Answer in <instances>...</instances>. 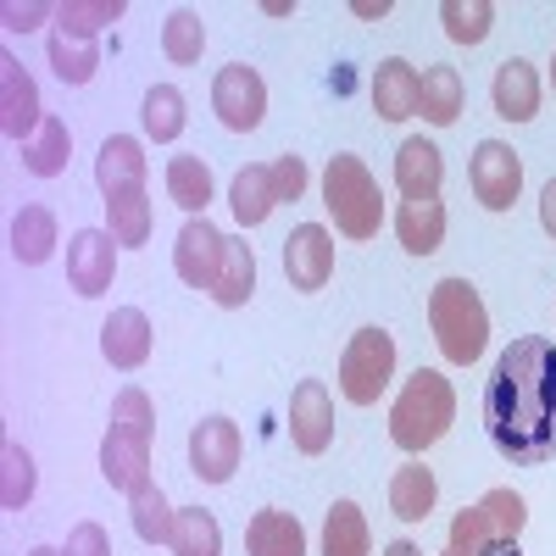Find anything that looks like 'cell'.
Wrapping results in <instances>:
<instances>
[{"mask_svg": "<svg viewBox=\"0 0 556 556\" xmlns=\"http://www.w3.org/2000/svg\"><path fill=\"white\" fill-rule=\"evenodd\" d=\"M228 206H235L240 228H262V223L273 217V206H278V195H273V167H262V162L240 167V173H235V190H228Z\"/></svg>", "mask_w": 556, "mask_h": 556, "instance_id": "44dd1931", "label": "cell"}, {"mask_svg": "<svg viewBox=\"0 0 556 556\" xmlns=\"http://www.w3.org/2000/svg\"><path fill=\"white\" fill-rule=\"evenodd\" d=\"M434 501H440V484H434V473L424 468V462L412 456L406 468H395V479H390V513L401 523H424L434 513Z\"/></svg>", "mask_w": 556, "mask_h": 556, "instance_id": "ffe728a7", "label": "cell"}, {"mask_svg": "<svg viewBox=\"0 0 556 556\" xmlns=\"http://www.w3.org/2000/svg\"><path fill=\"white\" fill-rule=\"evenodd\" d=\"M112 429L117 434H128V440H139V445H151L156 440V406H151V395L146 390H117V401H112Z\"/></svg>", "mask_w": 556, "mask_h": 556, "instance_id": "e575fe53", "label": "cell"}, {"mask_svg": "<svg viewBox=\"0 0 556 556\" xmlns=\"http://www.w3.org/2000/svg\"><path fill=\"white\" fill-rule=\"evenodd\" d=\"M456 417V390L445 374H434V367H417V374L401 384L395 406H390V440L406 451V456H424L434 440H445Z\"/></svg>", "mask_w": 556, "mask_h": 556, "instance_id": "7a4b0ae2", "label": "cell"}, {"mask_svg": "<svg viewBox=\"0 0 556 556\" xmlns=\"http://www.w3.org/2000/svg\"><path fill=\"white\" fill-rule=\"evenodd\" d=\"M112 273H117V240L106 228H78L67 240V285L84 301H96V295L112 290Z\"/></svg>", "mask_w": 556, "mask_h": 556, "instance_id": "ba28073f", "label": "cell"}, {"mask_svg": "<svg viewBox=\"0 0 556 556\" xmlns=\"http://www.w3.org/2000/svg\"><path fill=\"white\" fill-rule=\"evenodd\" d=\"M424 117L434 128H451L462 117V73L456 67H429L424 73Z\"/></svg>", "mask_w": 556, "mask_h": 556, "instance_id": "d6a6232c", "label": "cell"}, {"mask_svg": "<svg viewBox=\"0 0 556 556\" xmlns=\"http://www.w3.org/2000/svg\"><path fill=\"white\" fill-rule=\"evenodd\" d=\"M479 506H484V518H490V529H495L501 540H518L523 523H529V506H523L518 490H490Z\"/></svg>", "mask_w": 556, "mask_h": 556, "instance_id": "ab89813d", "label": "cell"}, {"mask_svg": "<svg viewBox=\"0 0 556 556\" xmlns=\"http://www.w3.org/2000/svg\"><path fill=\"white\" fill-rule=\"evenodd\" d=\"M440 23H445V34L456 45H479L490 34V23H495V7H490V0H445Z\"/></svg>", "mask_w": 556, "mask_h": 556, "instance_id": "74e56055", "label": "cell"}, {"mask_svg": "<svg viewBox=\"0 0 556 556\" xmlns=\"http://www.w3.org/2000/svg\"><path fill=\"white\" fill-rule=\"evenodd\" d=\"M445 556H451V551H445Z\"/></svg>", "mask_w": 556, "mask_h": 556, "instance_id": "f907efd6", "label": "cell"}, {"mask_svg": "<svg viewBox=\"0 0 556 556\" xmlns=\"http://www.w3.org/2000/svg\"><path fill=\"white\" fill-rule=\"evenodd\" d=\"M223 240L228 235H217V228L206 223V217H190L178 228V245H173V267H178V278L190 290H217V267H223Z\"/></svg>", "mask_w": 556, "mask_h": 556, "instance_id": "30bf717a", "label": "cell"}, {"mask_svg": "<svg viewBox=\"0 0 556 556\" xmlns=\"http://www.w3.org/2000/svg\"><path fill=\"white\" fill-rule=\"evenodd\" d=\"M551 84H556V56H551Z\"/></svg>", "mask_w": 556, "mask_h": 556, "instance_id": "681fc988", "label": "cell"}, {"mask_svg": "<svg viewBox=\"0 0 556 556\" xmlns=\"http://www.w3.org/2000/svg\"><path fill=\"white\" fill-rule=\"evenodd\" d=\"M290 440L301 456H323L334 440V401L317 379H301L295 395H290Z\"/></svg>", "mask_w": 556, "mask_h": 556, "instance_id": "7c38bea8", "label": "cell"}, {"mask_svg": "<svg viewBox=\"0 0 556 556\" xmlns=\"http://www.w3.org/2000/svg\"><path fill=\"white\" fill-rule=\"evenodd\" d=\"M245 551L251 556H306V529L290 518V513H256L251 529H245Z\"/></svg>", "mask_w": 556, "mask_h": 556, "instance_id": "603a6c76", "label": "cell"}, {"mask_svg": "<svg viewBox=\"0 0 556 556\" xmlns=\"http://www.w3.org/2000/svg\"><path fill=\"white\" fill-rule=\"evenodd\" d=\"M62 556H112V540H106V529L101 523H73V534H67V551Z\"/></svg>", "mask_w": 556, "mask_h": 556, "instance_id": "b9f144b4", "label": "cell"}, {"mask_svg": "<svg viewBox=\"0 0 556 556\" xmlns=\"http://www.w3.org/2000/svg\"><path fill=\"white\" fill-rule=\"evenodd\" d=\"M51 251H56V217H51V206H23L12 217V256L23 267H39V262H51Z\"/></svg>", "mask_w": 556, "mask_h": 556, "instance_id": "d4e9b609", "label": "cell"}, {"mask_svg": "<svg viewBox=\"0 0 556 556\" xmlns=\"http://www.w3.org/2000/svg\"><path fill=\"white\" fill-rule=\"evenodd\" d=\"M39 89L34 78L23 73L17 56H0V128H7V139H17V146H28V139L39 134Z\"/></svg>", "mask_w": 556, "mask_h": 556, "instance_id": "4fadbf2b", "label": "cell"}, {"mask_svg": "<svg viewBox=\"0 0 556 556\" xmlns=\"http://www.w3.org/2000/svg\"><path fill=\"white\" fill-rule=\"evenodd\" d=\"M134 534L146 540V545H173V523H178V506L162 495V484H146V490H134Z\"/></svg>", "mask_w": 556, "mask_h": 556, "instance_id": "4dcf8cb0", "label": "cell"}, {"mask_svg": "<svg viewBox=\"0 0 556 556\" xmlns=\"http://www.w3.org/2000/svg\"><path fill=\"white\" fill-rule=\"evenodd\" d=\"M96 184H101V195H123V190H146V151H139V139L128 134H112L101 156H96Z\"/></svg>", "mask_w": 556, "mask_h": 556, "instance_id": "ac0fdd59", "label": "cell"}, {"mask_svg": "<svg viewBox=\"0 0 556 556\" xmlns=\"http://www.w3.org/2000/svg\"><path fill=\"white\" fill-rule=\"evenodd\" d=\"M240 451H245L240 424H228V417H206V424H195V434H190V468L206 484H228L235 468H240Z\"/></svg>", "mask_w": 556, "mask_h": 556, "instance_id": "8fae6325", "label": "cell"}, {"mask_svg": "<svg viewBox=\"0 0 556 556\" xmlns=\"http://www.w3.org/2000/svg\"><path fill=\"white\" fill-rule=\"evenodd\" d=\"M395 379V340L384 329H356L340 356V395L351 406H374Z\"/></svg>", "mask_w": 556, "mask_h": 556, "instance_id": "5b68a950", "label": "cell"}, {"mask_svg": "<svg viewBox=\"0 0 556 556\" xmlns=\"http://www.w3.org/2000/svg\"><path fill=\"white\" fill-rule=\"evenodd\" d=\"M212 112L223 117V128L251 134V128L262 123V112H267V84H262V73L245 67V62H228V67L217 73V84H212Z\"/></svg>", "mask_w": 556, "mask_h": 556, "instance_id": "8992f818", "label": "cell"}, {"mask_svg": "<svg viewBox=\"0 0 556 556\" xmlns=\"http://www.w3.org/2000/svg\"><path fill=\"white\" fill-rule=\"evenodd\" d=\"M51 67L62 84H89L101 67V51H96V39H78V34H51Z\"/></svg>", "mask_w": 556, "mask_h": 556, "instance_id": "1f68e13d", "label": "cell"}, {"mask_svg": "<svg viewBox=\"0 0 556 556\" xmlns=\"http://www.w3.org/2000/svg\"><path fill=\"white\" fill-rule=\"evenodd\" d=\"M162 51H167V62H178V67L201 62V51H206V23H201L195 12H173V17L162 23Z\"/></svg>", "mask_w": 556, "mask_h": 556, "instance_id": "8d00e7d4", "label": "cell"}, {"mask_svg": "<svg viewBox=\"0 0 556 556\" xmlns=\"http://www.w3.org/2000/svg\"><path fill=\"white\" fill-rule=\"evenodd\" d=\"M306 184H312V173H306L301 156H278V162H273V195H278V201H301Z\"/></svg>", "mask_w": 556, "mask_h": 556, "instance_id": "60d3db41", "label": "cell"}, {"mask_svg": "<svg viewBox=\"0 0 556 556\" xmlns=\"http://www.w3.org/2000/svg\"><path fill=\"white\" fill-rule=\"evenodd\" d=\"M440 178H445V156L434 139H406L395 151V184L406 201H440Z\"/></svg>", "mask_w": 556, "mask_h": 556, "instance_id": "2e32d148", "label": "cell"}, {"mask_svg": "<svg viewBox=\"0 0 556 556\" xmlns=\"http://www.w3.org/2000/svg\"><path fill=\"white\" fill-rule=\"evenodd\" d=\"M479 556H523V551H518V540H490Z\"/></svg>", "mask_w": 556, "mask_h": 556, "instance_id": "f6af8a7d", "label": "cell"}, {"mask_svg": "<svg viewBox=\"0 0 556 556\" xmlns=\"http://www.w3.org/2000/svg\"><path fill=\"white\" fill-rule=\"evenodd\" d=\"M490 101H495V117L506 123H529L540 112V73L529 62H501L495 67V84H490Z\"/></svg>", "mask_w": 556, "mask_h": 556, "instance_id": "e0dca14e", "label": "cell"}, {"mask_svg": "<svg viewBox=\"0 0 556 556\" xmlns=\"http://www.w3.org/2000/svg\"><path fill=\"white\" fill-rule=\"evenodd\" d=\"M117 17H123V0H62V7H56V28L78 34V39H96Z\"/></svg>", "mask_w": 556, "mask_h": 556, "instance_id": "836d02e7", "label": "cell"}, {"mask_svg": "<svg viewBox=\"0 0 556 556\" xmlns=\"http://www.w3.org/2000/svg\"><path fill=\"white\" fill-rule=\"evenodd\" d=\"M0 17H7L12 34H28V28H39V17H51V7H7Z\"/></svg>", "mask_w": 556, "mask_h": 556, "instance_id": "7bdbcfd3", "label": "cell"}, {"mask_svg": "<svg viewBox=\"0 0 556 556\" xmlns=\"http://www.w3.org/2000/svg\"><path fill=\"white\" fill-rule=\"evenodd\" d=\"M540 223H545V235L556 240V178L540 190Z\"/></svg>", "mask_w": 556, "mask_h": 556, "instance_id": "ee69618b", "label": "cell"}, {"mask_svg": "<svg viewBox=\"0 0 556 556\" xmlns=\"http://www.w3.org/2000/svg\"><path fill=\"white\" fill-rule=\"evenodd\" d=\"M139 123H146V134L156 139V146H167V139L184 134V96L173 84H156L146 96V112H139Z\"/></svg>", "mask_w": 556, "mask_h": 556, "instance_id": "d590c367", "label": "cell"}, {"mask_svg": "<svg viewBox=\"0 0 556 556\" xmlns=\"http://www.w3.org/2000/svg\"><path fill=\"white\" fill-rule=\"evenodd\" d=\"M484 429L506 462H540L556 456V345L551 340H513L490 379H484Z\"/></svg>", "mask_w": 556, "mask_h": 556, "instance_id": "6da1fadb", "label": "cell"}, {"mask_svg": "<svg viewBox=\"0 0 556 556\" xmlns=\"http://www.w3.org/2000/svg\"><path fill=\"white\" fill-rule=\"evenodd\" d=\"M106 235L117 245H146L151 240V195L146 190H123L106 201Z\"/></svg>", "mask_w": 556, "mask_h": 556, "instance_id": "f546056e", "label": "cell"}, {"mask_svg": "<svg viewBox=\"0 0 556 556\" xmlns=\"http://www.w3.org/2000/svg\"><path fill=\"white\" fill-rule=\"evenodd\" d=\"M101 351L112 367H123V374H134V367L151 362V317L139 306H117L106 323H101Z\"/></svg>", "mask_w": 556, "mask_h": 556, "instance_id": "9a60e30c", "label": "cell"}, {"mask_svg": "<svg viewBox=\"0 0 556 556\" xmlns=\"http://www.w3.org/2000/svg\"><path fill=\"white\" fill-rule=\"evenodd\" d=\"M468 184H473L479 206H490V212H513V201H518V190H523V162H518V151H513V146H501V139H484V146L473 151Z\"/></svg>", "mask_w": 556, "mask_h": 556, "instance_id": "52a82bcc", "label": "cell"}, {"mask_svg": "<svg viewBox=\"0 0 556 556\" xmlns=\"http://www.w3.org/2000/svg\"><path fill=\"white\" fill-rule=\"evenodd\" d=\"M395 235L412 256H434L445 240V206L440 201H401L395 212Z\"/></svg>", "mask_w": 556, "mask_h": 556, "instance_id": "7402d4cb", "label": "cell"}, {"mask_svg": "<svg viewBox=\"0 0 556 556\" xmlns=\"http://www.w3.org/2000/svg\"><path fill=\"white\" fill-rule=\"evenodd\" d=\"M356 12H362V17H384L390 7H384V0H356Z\"/></svg>", "mask_w": 556, "mask_h": 556, "instance_id": "7dc6e473", "label": "cell"}, {"mask_svg": "<svg viewBox=\"0 0 556 556\" xmlns=\"http://www.w3.org/2000/svg\"><path fill=\"white\" fill-rule=\"evenodd\" d=\"M101 473H106L112 490H128V495L146 490L151 484V445H139V440L106 429V440H101Z\"/></svg>", "mask_w": 556, "mask_h": 556, "instance_id": "d6986e66", "label": "cell"}, {"mask_svg": "<svg viewBox=\"0 0 556 556\" xmlns=\"http://www.w3.org/2000/svg\"><path fill=\"white\" fill-rule=\"evenodd\" d=\"M323 206H329L334 228L345 240H374L384 223V195L379 178L367 173L362 156H334L329 173H323Z\"/></svg>", "mask_w": 556, "mask_h": 556, "instance_id": "277c9868", "label": "cell"}, {"mask_svg": "<svg viewBox=\"0 0 556 556\" xmlns=\"http://www.w3.org/2000/svg\"><path fill=\"white\" fill-rule=\"evenodd\" d=\"M167 195L190 217H206V206H212V167L201 156H173L167 162Z\"/></svg>", "mask_w": 556, "mask_h": 556, "instance_id": "4316f807", "label": "cell"}, {"mask_svg": "<svg viewBox=\"0 0 556 556\" xmlns=\"http://www.w3.org/2000/svg\"><path fill=\"white\" fill-rule=\"evenodd\" d=\"M374 551V534H367V518L356 501H334L329 523H323V556H367Z\"/></svg>", "mask_w": 556, "mask_h": 556, "instance_id": "484cf974", "label": "cell"}, {"mask_svg": "<svg viewBox=\"0 0 556 556\" xmlns=\"http://www.w3.org/2000/svg\"><path fill=\"white\" fill-rule=\"evenodd\" d=\"M173 556H223V529L206 506H178V523H173Z\"/></svg>", "mask_w": 556, "mask_h": 556, "instance_id": "f1b7e54d", "label": "cell"}, {"mask_svg": "<svg viewBox=\"0 0 556 556\" xmlns=\"http://www.w3.org/2000/svg\"><path fill=\"white\" fill-rule=\"evenodd\" d=\"M285 278H290V290H301V295H317L323 285H329V278H334V240H329V228L301 223L295 235L285 240Z\"/></svg>", "mask_w": 556, "mask_h": 556, "instance_id": "9c48e42d", "label": "cell"}, {"mask_svg": "<svg viewBox=\"0 0 556 556\" xmlns=\"http://www.w3.org/2000/svg\"><path fill=\"white\" fill-rule=\"evenodd\" d=\"M429 329L451 367H473L490 345V312L468 278H440L429 290Z\"/></svg>", "mask_w": 556, "mask_h": 556, "instance_id": "3957f363", "label": "cell"}, {"mask_svg": "<svg viewBox=\"0 0 556 556\" xmlns=\"http://www.w3.org/2000/svg\"><path fill=\"white\" fill-rule=\"evenodd\" d=\"M384 556H424V551H417L412 540H390V545H384Z\"/></svg>", "mask_w": 556, "mask_h": 556, "instance_id": "bcb514c9", "label": "cell"}, {"mask_svg": "<svg viewBox=\"0 0 556 556\" xmlns=\"http://www.w3.org/2000/svg\"><path fill=\"white\" fill-rule=\"evenodd\" d=\"M28 495H34V456L12 440L0 451V506L17 513V506H28Z\"/></svg>", "mask_w": 556, "mask_h": 556, "instance_id": "f35d334b", "label": "cell"}, {"mask_svg": "<svg viewBox=\"0 0 556 556\" xmlns=\"http://www.w3.org/2000/svg\"><path fill=\"white\" fill-rule=\"evenodd\" d=\"M28 556H62V551H51V545H34Z\"/></svg>", "mask_w": 556, "mask_h": 556, "instance_id": "c3c4849f", "label": "cell"}, {"mask_svg": "<svg viewBox=\"0 0 556 556\" xmlns=\"http://www.w3.org/2000/svg\"><path fill=\"white\" fill-rule=\"evenodd\" d=\"M67 151H73L67 123H62V117H45L39 134L23 146V167H28L34 178H56V173H67Z\"/></svg>", "mask_w": 556, "mask_h": 556, "instance_id": "83f0119b", "label": "cell"}, {"mask_svg": "<svg viewBox=\"0 0 556 556\" xmlns=\"http://www.w3.org/2000/svg\"><path fill=\"white\" fill-rule=\"evenodd\" d=\"M374 112L384 123L417 117V112H424V73H417L412 62H401V56L379 62V73H374Z\"/></svg>", "mask_w": 556, "mask_h": 556, "instance_id": "5bb4252c", "label": "cell"}, {"mask_svg": "<svg viewBox=\"0 0 556 556\" xmlns=\"http://www.w3.org/2000/svg\"><path fill=\"white\" fill-rule=\"evenodd\" d=\"M256 295V256H251V245L245 240H223V267H217V290H212V301L217 306H245Z\"/></svg>", "mask_w": 556, "mask_h": 556, "instance_id": "cb8c5ba5", "label": "cell"}]
</instances>
